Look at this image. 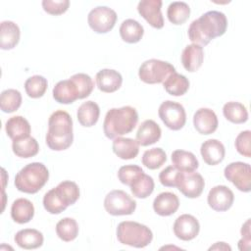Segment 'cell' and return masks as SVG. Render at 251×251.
Returning a JSON list of instances; mask_svg holds the SVG:
<instances>
[{
	"instance_id": "41",
	"label": "cell",
	"mask_w": 251,
	"mask_h": 251,
	"mask_svg": "<svg viewBox=\"0 0 251 251\" xmlns=\"http://www.w3.org/2000/svg\"><path fill=\"white\" fill-rule=\"evenodd\" d=\"M75 84L77 92H78V99H83L88 97L93 88H94V81L92 80L91 76L83 74V73H78L70 77Z\"/></svg>"
},
{
	"instance_id": "38",
	"label": "cell",
	"mask_w": 251,
	"mask_h": 251,
	"mask_svg": "<svg viewBox=\"0 0 251 251\" xmlns=\"http://www.w3.org/2000/svg\"><path fill=\"white\" fill-rule=\"evenodd\" d=\"M48 82L47 79L39 75L28 77L25 82V89L28 97L40 98L44 95L47 90Z\"/></svg>"
},
{
	"instance_id": "42",
	"label": "cell",
	"mask_w": 251,
	"mask_h": 251,
	"mask_svg": "<svg viewBox=\"0 0 251 251\" xmlns=\"http://www.w3.org/2000/svg\"><path fill=\"white\" fill-rule=\"evenodd\" d=\"M143 173L141 167L137 165H126L119 169L118 177L123 184L129 186Z\"/></svg>"
},
{
	"instance_id": "25",
	"label": "cell",
	"mask_w": 251,
	"mask_h": 251,
	"mask_svg": "<svg viewBox=\"0 0 251 251\" xmlns=\"http://www.w3.org/2000/svg\"><path fill=\"white\" fill-rule=\"evenodd\" d=\"M34 216V206L26 198L16 199L11 206V217L18 224H26Z\"/></svg>"
},
{
	"instance_id": "47",
	"label": "cell",
	"mask_w": 251,
	"mask_h": 251,
	"mask_svg": "<svg viewBox=\"0 0 251 251\" xmlns=\"http://www.w3.org/2000/svg\"><path fill=\"white\" fill-rule=\"evenodd\" d=\"M209 250H228V251H230L231 247L225 242H217L215 245L211 246L209 248Z\"/></svg>"
},
{
	"instance_id": "44",
	"label": "cell",
	"mask_w": 251,
	"mask_h": 251,
	"mask_svg": "<svg viewBox=\"0 0 251 251\" xmlns=\"http://www.w3.org/2000/svg\"><path fill=\"white\" fill-rule=\"evenodd\" d=\"M42 7L43 10L54 16H58L61 14H64L69 6H70V1L69 0H43L42 1Z\"/></svg>"
},
{
	"instance_id": "22",
	"label": "cell",
	"mask_w": 251,
	"mask_h": 251,
	"mask_svg": "<svg viewBox=\"0 0 251 251\" xmlns=\"http://www.w3.org/2000/svg\"><path fill=\"white\" fill-rule=\"evenodd\" d=\"M113 152L123 160L134 159L139 152V144L136 140L128 137H116L113 141Z\"/></svg>"
},
{
	"instance_id": "15",
	"label": "cell",
	"mask_w": 251,
	"mask_h": 251,
	"mask_svg": "<svg viewBox=\"0 0 251 251\" xmlns=\"http://www.w3.org/2000/svg\"><path fill=\"white\" fill-rule=\"evenodd\" d=\"M193 126L200 134L208 135L217 130L219 121L213 110L209 108H200L194 113Z\"/></svg>"
},
{
	"instance_id": "20",
	"label": "cell",
	"mask_w": 251,
	"mask_h": 251,
	"mask_svg": "<svg viewBox=\"0 0 251 251\" xmlns=\"http://www.w3.org/2000/svg\"><path fill=\"white\" fill-rule=\"evenodd\" d=\"M204 51L203 47L197 44L187 45L181 53V63L183 68L190 73L196 72L203 63Z\"/></svg>"
},
{
	"instance_id": "14",
	"label": "cell",
	"mask_w": 251,
	"mask_h": 251,
	"mask_svg": "<svg viewBox=\"0 0 251 251\" xmlns=\"http://www.w3.org/2000/svg\"><path fill=\"white\" fill-rule=\"evenodd\" d=\"M208 205L217 212L227 211L233 204L234 195L226 185H216L208 193Z\"/></svg>"
},
{
	"instance_id": "40",
	"label": "cell",
	"mask_w": 251,
	"mask_h": 251,
	"mask_svg": "<svg viewBox=\"0 0 251 251\" xmlns=\"http://www.w3.org/2000/svg\"><path fill=\"white\" fill-rule=\"evenodd\" d=\"M43 206L48 213L54 215L60 214L68 208V206L63 202L61 197L56 192L55 188H52L45 193L43 197Z\"/></svg>"
},
{
	"instance_id": "28",
	"label": "cell",
	"mask_w": 251,
	"mask_h": 251,
	"mask_svg": "<svg viewBox=\"0 0 251 251\" xmlns=\"http://www.w3.org/2000/svg\"><path fill=\"white\" fill-rule=\"evenodd\" d=\"M120 35L125 42L136 43L144 34V28L140 23L133 19L125 20L120 26Z\"/></svg>"
},
{
	"instance_id": "4",
	"label": "cell",
	"mask_w": 251,
	"mask_h": 251,
	"mask_svg": "<svg viewBox=\"0 0 251 251\" xmlns=\"http://www.w3.org/2000/svg\"><path fill=\"white\" fill-rule=\"evenodd\" d=\"M48 178L49 172L45 165L33 162L19 171L15 176V186L21 192L34 194L46 184Z\"/></svg>"
},
{
	"instance_id": "36",
	"label": "cell",
	"mask_w": 251,
	"mask_h": 251,
	"mask_svg": "<svg viewBox=\"0 0 251 251\" xmlns=\"http://www.w3.org/2000/svg\"><path fill=\"white\" fill-rule=\"evenodd\" d=\"M56 233L65 242L73 241L78 234V225L73 218H64L57 223Z\"/></svg>"
},
{
	"instance_id": "12",
	"label": "cell",
	"mask_w": 251,
	"mask_h": 251,
	"mask_svg": "<svg viewBox=\"0 0 251 251\" xmlns=\"http://www.w3.org/2000/svg\"><path fill=\"white\" fill-rule=\"evenodd\" d=\"M200 230L198 220L189 214H183L177 217L174 223L175 235L183 241L194 239Z\"/></svg>"
},
{
	"instance_id": "19",
	"label": "cell",
	"mask_w": 251,
	"mask_h": 251,
	"mask_svg": "<svg viewBox=\"0 0 251 251\" xmlns=\"http://www.w3.org/2000/svg\"><path fill=\"white\" fill-rule=\"evenodd\" d=\"M179 207L178 197L173 192H162L153 201V209L159 216L167 217L175 214Z\"/></svg>"
},
{
	"instance_id": "5",
	"label": "cell",
	"mask_w": 251,
	"mask_h": 251,
	"mask_svg": "<svg viewBox=\"0 0 251 251\" xmlns=\"http://www.w3.org/2000/svg\"><path fill=\"white\" fill-rule=\"evenodd\" d=\"M117 238L122 244L143 248L151 243L153 233L145 225L137 222L125 221L118 225Z\"/></svg>"
},
{
	"instance_id": "29",
	"label": "cell",
	"mask_w": 251,
	"mask_h": 251,
	"mask_svg": "<svg viewBox=\"0 0 251 251\" xmlns=\"http://www.w3.org/2000/svg\"><path fill=\"white\" fill-rule=\"evenodd\" d=\"M172 162L174 167L180 172H193L199 166L198 160L192 152L181 149L172 153Z\"/></svg>"
},
{
	"instance_id": "23",
	"label": "cell",
	"mask_w": 251,
	"mask_h": 251,
	"mask_svg": "<svg viewBox=\"0 0 251 251\" xmlns=\"http://www.w3.org/2000/svg\"><path fill=\"white\" fill-rule=\"evenodd\" d=\"M17 245L23 249L30 250L39 248L43 244V234L34 228H25L19 230L14 237Z\"/></svg>"
},
{
	"instance_id": "8",
	"label": "cell",
	"mask_w": 251,
	"mask_h": 251,
	"mask_svg": "<svg viewBox=\"0 0 251 251\" xmlns=\"http://www.w3.org/2000/svg\"><path fill=\"white\" fill-rule=\"evenodd\" d=\"M158 115L167 127L172 130L181 129L186 122L184 107L177 102L164 101L158 110Z\"/></svg>"
},
{
	"instance_id": "3",
	"label": "cell",
	"mask_w": 251,
	"mask_h": 251,
	"mask_svg": "<svg viewBox=\"0 0 251 251\" xmlns=\"http://www.w3.org/2000/svg\"><path fill=\"white\" fill-rule=\"evenodd\" d=\"M138 122V113L131 106L110 109L103 123L104 134L109 139L131 132Z\"/></svg>"
},
{
	"instance_id": "31",
	"label": "cell",
	"mask_w": 251,
	"mask_h": 251,
	"mask_svg": "<svg viewBox=\"0 0 251 251\" xmlns=\"http://www.w3.org/2000/svg\"><path fill=\"white\" fill-rule=\"evenodd\" d=\"M163 86L170 95L181 96L187 92L189 88V80L185 75L174 73L163 82Z\"/></svg>"
},
{
	"instance_id": "27",
	"label": "cell",
	"mask_w": 251,
	"mask_h": 251,
	"mask_svg": "<svg viewBox=\"0 0 251 251\" xmlns=\"http://www.w3.org/2000/svg\"><path fill=\"white\" fill-rule=\"evenodd\" d=\"M100 108L97 103L93 101H86L82 103L76 113L78 123L85 127H90L94 126L99 119Z\"/></svg>"
},
{
	"instance_id": "21",
	"label": "cell",
	"mask_w": 251,
	"mask_h": 251,
	"mask_svg": "<svg viewBox=\"0 0 251 251\" xmlns=\"http://www.w3.org/2000/svg\"><path fill=\"white\" fill-rule=\"evenodd\" d=\"M52 93L53 98L60 104H71L78 99L76 86L71 78L57 82Z\"/></svg>"
},
{
	"instance_id": "35",
	"label": "cell",
	"mask_w": 251,
	"mask_h": 251,
	"mask_svg": "<svg viewBox=\"0 0 251 251\" xmlns=\"http://www.w3.org/2000/svg\"><path fill=\"white\" fill-rule=\"evenodd\" d=\"M54 188L67 206L75 204L79 198V188L75 181L63 180Z\"/></svg>"
},
{
	"instance_id": "34",
	"label": "cell",
	"mask_w": 251,
	"mask_h": 251,
	"mask_svg": "<svg viewBox=\"0 0 251 251\" xmlns=\"http://www.w3.org/2000/svg\"><path fill=\"white\" fill-rule=\"evenodd\" d=\"M190 15V8L187 3L182 1L172 2L167 10V16L169 21L174 25L184 24Z\"/></svg>"
},
{
	"instance_id": "7",
	"label": "cell",
	"mask_w": 251,
	"mask_h": 251,
	"mask_svg": "<svg viewBox=\"0 0 251 251\" xmlns=\"http://www.w3.org/2000/svg\"><path fill=\"white\" fill-rule=\"evenodd\" d=\"M104 208L112 216L131 215L136 209V202L126 191L115 189L106 195Z\"/></svg>"
},
{
	"instance_id": "1",
	"label": "cell",
	"mask_w": 251,
	"mask_h": 251,
	"mask_svg": "<svg viewBox=\"0 0 251 251\" xmlns=\"http://www.w3.org/2000/svg\"><path fill=\"white\" fill-rule=\"evenodd\" d=\"M227 27V19L223 12L208 11L194 20L188 27V37L193 44L206 46L209 42L225 34Z\"/></svg>"
},
{
	"instance_id": "32",
	"label": "cell",
	"mask_w": 251,
	"mask_h": 251,
	"mask_svg": "<svg viewBox=\"0 0 251 251\" xmlns=\"http://www.w3.org/2000/svg\"><path fill=\"white\" fill-rule=\"evenodd\" d=\"M225 118L233 124H243L248 120V112L246 107L240 102L229 101L223 107Z\"/></svg>"
},
{
	"instance_id": "26",
	"label": "cell",
	"mask_w": 251,
	"mask_h": 251,
	"mask_svg": "<svg viewBox=\"0 0 251 251\" xmlns=\"http://www.w3.org/2000/svg\"><path fill=\"white\" fill-rule=\"evenodd\" d=\"M5 130L12 140H16L29 136L30 125L24 117L14 116L6 122Z\"/></svg>"
},
{
	"instance_id": "18",
	"label": "cell",
	"mask_w": 251,
	"mask_h": 251,
	"mask_svg": "<svg viewBox=\"0 0 251 251\" xmlns=\"http://www.w3.org/2000/svg\"><path fill=\"white\" fill-rule=\"evenodd\" d=\"M162 130L159 125L153 120H145L139 126L136 132V141L141 146H148L159 141Z\"/></svg>"
},
{
	"instance_id": "39",
	"label": "cell",
	"mask_w": 251,
	"mask_h": 251,
	"mask_svg": "<svg viewBox=\"0 0 251 251\" xmlns=\"http://www.w3.org/2000/svg\"><path fill=\"white\" fill-rule=\"evenodd\" d=\"M166 161H167L166 152L159 147L146 150L142 156V164L150 170L159 169L165 164Z\"/></svg>"
},
{
	"instance_id": "24",
	"label": "cell",
	"mask_w": 251,
	"mask_h": 251,
	"mask_svg": "<svg viewBox=\"0 0 251 251\" xmlns=\"http://www.w3.org/2000/svg\"><path fill=\"white\" fill-rule=\"evenodd\" d=\"M21 30L17 24L12 21H3L0 31V47L3 50L13 49L20 41Z\"/></svg>"
},
{
	"instance_id": "17",
	"label": "cell",
	"mask_w": 251,
	"mask_h": 251,
	"mask_svg": "<svg viewBox=\"0 0 251 251\" xmlns=\"http://www.w3.org/2000/svg\"><path fill=\"white\" fill-rule=\"evenodd\" d=\"M200 153L207 165L215 166L220 164L226 155L224 144L218 139H208L201 144Z\"/></svg>"
},
{
	"instance_id": "11",
	"label": "cell",
	"mask_w": 251,
	"mask_h": 251,
	"mask_svg": "<svg viewBox=\"0 0 251 251\" xmlns=\"http://www.w3.org/2000/svg\"><path fill=\"white\" fill-rule=\"evenodd\" d=\"M205 181L203 176L196 172H180L177 176V189L187 198L199 197L204 189Z\"/></svg>"
},
{
	"instance_id": "10",
	"label": "cell",
	"mask_w": 251,
	"mask_h": 251,
	"mask_svg": "<svg viewBox=\"0 0 251 251\" xmlns=\"http://www.w3.org/2000/svg\"><path fill=\"white\" fill-rule=\"evenodd\" d=\"M224 175L238 190L242 192L251 190V168L248 163L232 162L225 168Z\"/></svg>"
},
{
	"instance_id": "30",
	"label": "cell",
	"mask_w": 251,
	"mask_h": 251,
	"mask_svg": "<svg viewBox=\"0 0 251 251\" xmlns=\"http://www.w3.org/2000/svg\"><path fill=\"white\" fill-rule=\"evenodd\" d=\"M12 149L16 156L21 158H30L35 156L39 151V145L32 136L13 140Z\"/></svg>"
},
{
	"instance_id": "37",
	"label": "cell",
	"mask_w": 251,
	"mask_h": 251,
	"mask_svg": "<svg viewBox=\"0 0 251 251\" xmlns=\"http://www.w3.org/2000/svg\"><path fill=\"white\" fill-rule=\"evenodd\" d=\"M22 105V94L17 89H6L0 96V108L4 113H13Z\"/></svg>"
},
{
	"instance_id": "2",
	"label": "cell",
	"mask_w": 251,
	"mask_h": 251,
	"mask_svg": "<svg viewBox=\"0 0 251 251\" xmlns=\"http://www.w3.org/2000/svg\"><path fill=\"white\" fill-rule=\"evenodd\" d=\"M47 146L54 151L68 149L74 140L73 120L70 114L57 110L48 120V130L45 136Z\"/></svg>"
},
{
	"instance_id": "43",
	"label": "cell",
	"mask_w": 251,
	"mask_h": 251,
	"mask_svg": "<svg viewBox=\"0 0 251 251\" xmlns=\"http://www.w3.org/2000/svg\"><path fill=\"white\" fill-rule=\"evenodd\" d=\"M251 131L250 130H244L241 131L235 138L234 146L237 152L244 156V157H251Z\"/></svg>"
},
{
	"instance_id": "13",
	"label": "cell",
	"mask_w": 251,
	"mask_h": 251,
	"mask_svg": "<svg viewBox=\"0 0 251 251\" xmlns=\"http://www.w3.org/2000/svg\"><path fill=\"white\" fill-rule=\"evenodd\" d=\"M161 0H141L138 2L137 11L151 26L160 29L164 26V18L161 12Z\"/></svg>"
},
{
	"instance_id": "16",
	"label": "cell",
	"mask_w": 251,
	"mask_h": 251,
	"mask_svg": "<svg viewBox=\"0 0 251 251\" xmlns=\"http://www.w3.org/2000/svg\"><path fill=\"white\" fill-rule=\"evenodd\" d=\"M96 84L99 90L106 93L117 91L123 83L122 75L112 69H103L96 74Z\"/></svg>"
},
{
	"instance_id": "46",
	"label": "cell",
	"mask_w": 251,
	"mask_h": 251,
	"mask_svg": "<svg viewBox=\"0 0 251 251\" xmlns=\"http://www.w3.org/2000/svg\"><path fill=\"white\" fill-rule=\"evenodd\" d=\"M250 220L248 219L246 221V223L242 226L241 227V235H242V238L239 240L238 242V248L239 250L242 249V246L243 244H245V247L246 249L249 248V244H250Z\"/></svg>"
},
{
	"instance_id": "9",
	"label": "cell",
	"mask_w": 251,
	"mask_h": 251,
	"mask_svg": "<svg viewBox=\"0 0 251 251\" xmlns=\"http://www.w3.org/2000/svg\"><path fill=\"white\" fill-rule=\"evenodd\" d=\"M117 19V13L107 6L95 7L87 16L88 25L96 33L109 32L115 26Z\"/></svg>"
},
{
	"instance_id": "33",
	"label": "cell",
	"mask_w": 251,
	"mask_h": 251,
	"mask_svg": "<svg viewBox=\"0 0 251 251\" xmlns=\"http://www.w3.org/2000/svg\"><path fill=\"white\" fill-rule=\"evenodd\" d=\"M154 186H155V183H154L153 177L146 175L145 173L141 174L129 185L133 196L140 199H145L149 195H151L154 190Z\"/></svg>"
},
{
	"instance_id": "6",
	"label": "cell",
	"mask_w": 251,
	"mask_h": 251,
	"mask_svg": "<svg viewBox=\"0 0 251 251\" xmlns=\"http://www.w3.org/2000/svg\"><path fill=\"white\" fill-rule=\"evenodd\" d=\"M176 73L175 67L169 62L149 59L141 64L138 70L139 78L149 84L164 82L169 75Z\"/></svg>"
},
{
	"instance_id": "45",
	"label": "cell",
	"mask_w": 251,
	"mask_h": 251,
	"mask_svg": "<svg viewBox=\"0 0 251 251\" xmlns=\"http://www.w3.org/2000/svg\"><path fill=\"white\" fill-rule=\"evenodd\" d=\"M178 174L179 171L174 166H169L159 174V180L164 186L176 187Z\"/></svg>"
}]
</instances>
